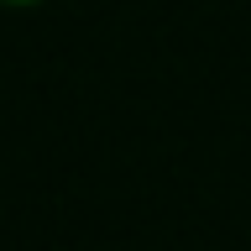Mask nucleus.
<instances>
[{
	"mask_svg": "<svg viewBox=\"0 0 251 251\" xmlns=\"http://www.w3.org/2000/svg\"><path fill=\"white\" fill-rule=\"evenodd\" d=\"M0 5H16V11H21V5H42V0H0Z\"/></svg>",
	"mask_w": 251,
	"mask_h": 251,
	"instance_id": "f257e3e1",
	"label": "nucleus"
}]
</instances>
